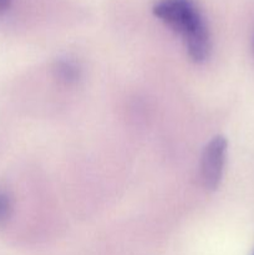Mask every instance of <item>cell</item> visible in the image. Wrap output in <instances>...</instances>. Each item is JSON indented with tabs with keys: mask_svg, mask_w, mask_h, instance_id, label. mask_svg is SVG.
Wrapping results in <instances>:
<instances>
[{
	"mask_svg": "<svg viewBox=\"0 0 254 255\" xmlns=\"http://www.w3.org/2000/svg\"><path fill=\"white\" fill-rule=\"evenodd\" d=\"M228 142L223 136H216L208 142L203 149L201 159V177L203 186L208 189H216L223 176L226 164Z\"/></svg>",
	"mask_w": 254,
	"mask_h": 255,
	"instance_id": "cell-2",
	"label": "cell"
},
{
	"mask_svg": "<svg viewBox=\"0 0 254 255\" xmlns=\"http://www.w3.org/2000/svg\"><path fill=\"white\" fill-rule=\"evenodd\" d=\"M12 213V199L9 193L0 191V224L5 223Z\"/></svg>",
	"mask_w": 254,
	"mask_h": 255,
	"instance_id": "cell-4",
	"label": "cell"
},
{
	"mask_svg": "<svg viewBox=\"0 0 254 255\" xmlns=\"http://www.w3.org/2000/svg\"><path fill=\"white\" fill-rule=\"evenodd\" d=\"M55 75L64 84H74L80 77V69L71 60H59L55 65Z\"/></svg>",
	"mask_w": 254,
	"mask_h": 255,
	"instance_id": "cell-3",
	"label": "cell"
},
{
	"mask_svg": "<svg viewBox=\"0 0 254 255\" xmlns=\"http://www.w3.org/2000/svg\"><path fill=\"white\" fill-rule=\"evenodd\" d=\"M11 1L12 0H0V12L9 9V6L11 5Z\"/></svg>",
	"mask_w": 254,
	"mask_h": 255,
	"instance_id": "cell-5",
	"label": "cell"
},
{
	"mask_svg": "<svg viewBox=\"0 0 254 255\" xmlns=\"http://www.w3.org/2000/svg\"><path fill=\"white\" fill-rule=\"evenodd\" d=\"M253 255H254V254H253Z\"/></svg>",
	"mask_w": 254,
	"mask_h": 255,
	"instance_id": "cell-6",
	"label": "cell"
},
{
	"mask_svg": "<svg viewBox=\"0 0 254 255\" xmlns=\"http://www.w3.org/2000/svg\"><path fill=\"white\" fill-rule=\"evenodd\" d=\"M153 14L182 35L193 61L201 62L208 57L211 36L194 0H159L154 4Z\"/></svg>",
	"mask_w": 254,
	"mask_h": 255,
	"instance_id": "cell-1",
	"label": "cell"
}]
</instances>
